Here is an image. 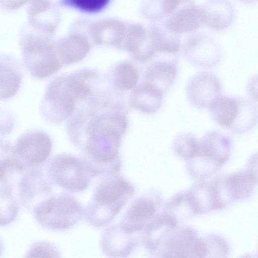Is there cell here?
<instances>
[{
    "label": "cell",
    "mask_w": 258,
    "mask_h": 258,
    "mask_svg": "<svg viewBox=\"0 0 258 258\" xmlns=\"http://www.w3.org/2000/svg\"><path fill=\"white\" fill-rule=\"evenodd\" d=\"M45 107L52 112L54 118L65 119L75 107V97L70 91L66 78L54 80L50 85L45 96Z\"/></svg>",
    "instance_id": "cell-13"
},
{
    "label": "cell",
    "mask_w": 258,
    "mask_h": 258,
    "mask_svg": "<svg viewBox=\"0 0 258 258\" xmlns=\"http://www.w3.org/2000/svg\"><path fill=\"white\" fill-rule=\"evenodd\" d=\"M221 82L213 73L203 72L194 76L186 87L187 98L198 108H209L221 95Z\"/></svg>",
    "instance_id": "cell-10"
},
{
    "label": "cell",
    "mask_w": 258,
    "mask_h": 258,
    "mask_svg": "<svg viewBox=\"0 0 258 258\" xmlns=\"http://www.w3.org/2000/svg\"><path fill=\"white\" fill-rule=\"evenodd\" d=\"M199 142L194 135L191 133H183L174 140L173 149L179 157L188 161L197 154Z\"/></svg>",
    "instance_id": "cell-29"
},
{
    "label": "cell",
    "mask_w": 258,
    "mask_h": 258,
    "mask_svg": "<svg viewBox=\"0 0 258 258\" xmlns=\"http://www.w3.org/2000/svg\"><path fill=\"white\" fill-rule=\"evenodd\" d=\"M240 4L245 5L249 6L256 4L258 3V0H236Z\"/></svg>",
    "instance_id": "cell-38"
},
{
    "label": "cell",
    "mask_w": 258,
    "mask_h": 258,
    "mask_svg": "<svg viewBox=\"0 0 258 258\" xmlns=\"http://www.w3.org/2000/svg\"><path fill=\"white\" fill-rule=\"evenodd\" d=\"M111 0H62L65 6L87 13H97L106 8Z\"/></svg>",
    "instance_id": "cell-33"
},
{
    "label": "cell",
    "mask_w": 258,
    "mask_h": 258,
    "mask_svg": "<svg viewBox=\"0 0 258 258\" xmlns=\"http://www.w3.org/2000/svg\"><path fill=\"white\" fill-rule=\"evenodd\" d=\"M178 223L179 221L168 213L157 214L143 230L145 246L151 252H157L163 241L178 227Z\"/></svg>",
    "instance_id": "cell-16"
},
{
    "label": "cell",
    "mask_w": 258,
    "mask_h": 258,
    "mask_svg": "<svg viewBox=\"0 0 258 258\" xmlns=\"http://www.w3.org/2000/svg\"><path fill=\"white\" fill-rule=\"evenodd\" d=\"M29 8L30 21L34 26L47 33L54 31L58 17L49 1L33 0Z\"/></svg>",
    "instance_id": "cell-24"
},
{
    "label": "cell",
    "mask_w": 258,
    "mask_h": 258,
    "mask_svg": "<svg viewBox=\"0 0 258 258\" xmlns=\"http://www.w3.org/2000/svg\"><path fill=\"white\" fill-rule=\"evenodd\" d=\"M132 235L119 223L108 226L104 229L101 238L103 252L110 257H128L137 244L136 239Z\"/></svg>",
    "instance_id": "cell-12"
},
{
    "label": "cell",
    "mask_w": 258,
    "mask_h": 258,
    "mask_svg": "<svg viewBox=\"0 0 258 258\" xmlns=\"http://www.w3.org/2000/svg\"><path fill=\"white\" fill-rule=\"evenodd\" d=\"M203 8L204 24L212 30L224 31L233 24L236 11L231 0H207Z\"/></svg>",
    "instance_id": "cell-14"
},
{
    "label": "cell",
    "mask_w": 258,
    "mask_h": 258,
    "mask_svg": "<svg viewBox=\"0 0 258 258\" xmlns=\"http://www.w3.org/2000/svg\"><path fill=\"white\" fill-rule=\"evenodd\" d=\"M1 98L7 99L14 96L20 85V77L17 72L9 65L1 64Z\"/></svg>",
    "instance_id": "cell-30"
},
{
    "label": "cell",
    "mask_w": 258,
    "mask_h": 258,
    "mask_svg": "<svg viewBox=\"0 0 258 258\" xmlns=\"http://www.w3.org/2000/svg\"><path fill=\"white\" fill-rule=\"evenodd\" d=\"M57 58L62 64H70L83 59L89 51L87 40L79 34H72L53 44Z\"/></svg>",
    "instance_id": "cell-21"
},
{
    "label": "cell",
    "mask_w": 258,
    "mask_h": 258,
    "mask_svg": "<svg viewBox=\"0 0 258 258\" xmlns=\"http://www.w3.org/2000/svg\"><path fill=\"white\" fill-rule=\"evenodd\" d=\"M35 220L48 229H70L81 220L85 210L73 196L67 194L50 196L33 209Z\"/></svg>",
    "instance_id": "cell-3"
},
{
    "label": "cell",
    "mask_w": 258,
    "mask_h": 258,
    "mask_svg": "<svg viewBox=\"0 0 258 258\" xmlns=\"http://www.w3.org/2000/svg\"><path fill=\"white\" fill-rule=\"evenodd\" d=\"M194 52L186 53L190 62L200 68H211L219 63L222 58V49L213 38L206 35L200 36L194 42Z\"/></svg>",
    "instance_id": "cell-17"
},
{
    "label": "cell",
    "mask_w": 258,
    "mask_h": 258,
    "mask_svg": "<svg viewBox=\"0 0 258 258\" xmlns=\"http://www.w3.org/2000/svg\"><path fill=\"white\" fill-rule=\"evenodd\" d=\"M163 93L157 87L143 82L132 90L129 103L132 107L142 113L152 114L161 107Z\"/></svg>",
    "instance_id": "cell-18"
},
{
    "label": "cell",
    "mask_w": 258,
    "mask_h": 258,
    "mask_svg": "<svg viewBox=\"0 0 258 258\" xmlns=\"http://www.w3.org/2000/svg\"><path fill=\"white\" fill-rule=\"evenodd\" d=\"M50 183L40 168H32L21 174L14 190L16 189L20 203L25 208L33 210L40 202L51 196Z\"/></svg>",
    "instance_id": "cell-8"
},
{
    "label": "cell",
    "mask_w": 258,
    "mask_h": 258,
    "mask_svg": "<svg viewBox=\"0 0 258 258\" xmlns=\"http://www.w3.org/2000/svg\"><path fill=\"white\" fill-rule=\"evenodd\" d=\"M121 49L140 62L148 61L157 53L150 29L137 24L127 25Z\"/></svg>",
    "instance_id": "cell-11"
},
{
    "label": "cell",
    "mask_w": 258,
    "mask_h": 258,
    "mask_svg": "<svg viewBox=\"0 0 258 258\" xmlns=\"http://www.w3.org/2000/svg\"><path fill=\"white\" fill-rule=\"evenodd\" d=\"M258 183V152L252 154L248 159L246 169Z\"/></svg>",
    "instance_id": "cell-37"
},
{
    "label": "cell",
    "mask_w": 258,
    "mask_h": 258,
    "mask_svg": "<svg viewBox=\"0 0 258 258\" xmlns=\"http://www.w3.org/2000/svg\"><path fill=\"white\" fill-rule=\"evenodd\" d=\"M240 97L221 94L209 107L212 118L218 125L230 130L238 115Z\"/></svg>",
    "instance_id": "cell-20"
},
{
    "label": "cell",
    "mask_w": 258,
    "mask_h": 258,
    "mask_svg": "<svg viewBox=\"0 0 258 258\" xmlns=\"http://www.w3.org/2000/svg\"><path fill=\"white\" fill-rule=\"evenodd\" d=\"M257 123V105L251 99L241 97L238 117L229 131L236 135L244 134L253 129Z\"/></svg>",
    "instance_id": "cell-26"
},
{
    "label": "cell",
    "mask_w": 258,
    "mask_h": 258,
    "mask_svg": "<svg viewBox=\"0 0 258 258\" xmlns=\"http://www.w3.org/2000/svg\"><path fill=\"white\" fill-rule=\"evenodd\" d=\"M177 74V68L174 61L159 60L146 68L143 82L152 85L164 93L172 85Z\"/></svg>",
    "instance_id": "cell-22"
},
{
    "label": "cell",
    "mask_w": 258,
    "mask_h": 258,
    "mask_svg": "<svg viewBox=\"0 0 258 258\" xmlns=\"http://www.w3.org/2000/svg\"><path fill=\"white\" fill-rule=\"evenodd\" d=\"M52 141L43 132L34 131L22 136L10 152L16 163L24 170L38 167L49 157Z\"/></svg>",
    "instance_id": "cell-6"
},
{
    "label": "cell",
    "mask_w": 258,
    "mask_h": 258,
    "mask_svg": "<svg viewBox=\"0 0 258 258\" xmlns=\"http://www.w3.org/2000/svg\"><path fill=\"white\" fill-rule=\"evenodd\" d=\"M186 194L195 216L216 211L210 181L199 180L186 191Z\"/></svg>",
    "instance_id": "cell-23"
},
{
    "label": "cell",
    "mask_w": 258,
    "mask_h": 258,
    "mask_svg": "<svg viewBox=\"0 0 258 258\" xmlns=\"http://www.w3.org/2000/svg\"><path fill=\"white\" fill-rule=\"evenodd\" d=\"M134 193L133 185L118 173L103 176L85 210L87 221L96 227L107 225Z\"/></svg>",
    "instance_id": "cell-1"
},
{
    "label": "cell",
    "mask_w": 258,
    "mask_h": 258,
    "mask_svg": "<svg viewBox=\"0 0 258 258\" xmlns=\"http://www.w3.org/2000/svg\"><path fill=\"white\" fill-rule=\"evenodd\" d=\"M232 140L217 131L207 132L199 142L198 151L186 161L191 177L204 179L217 172L229 160L232 151Z\"/></svg>",
    "instance_id": "cell-2"
},
{
    "label": "cell",
    "mask_w": 258,
    "mask_h": 258,
    "mask_svg": "<svg viewBox=\"0 0 258 258\" xmlns=\"http://www.w3.org/2000/svg\"><path fill=\"white\" fill-rule=\"evenodd\" d=\"M204 23L203 8L188 4L181 7L171 15L166 25L171 33L180 34L194 32Z\"/></svg>",
    "instance_id": "cell-15"
},
{
    "label": "cell",
    "mask_w": 258,
    "mask_h": 258,
    "mask_svg": "<svg viewBox=\"0 0 258 258\" xmlns=\"http://www.w3.org/2000/svg\"><path fill=\"white\" fill-rule=\"evenodd\" d=\"M24 59L26 67L33 75L45 78L58 71L61 66L53 44L42 37H32L24 45Z\"/></svg>",
    "instance_id": "cell-7"
},
{
    "label": "cell",
    "mask_w": 258,
    "mask_h": 258,
    "mask_svg": "<svg viewBox=\"0 0 258 258\" xmlns=\"http://www.w3.org/2000/svg\"><path fill=\"white\" fill-rule=\"evenodd\" d=\"M112 79L113 85L116 90H133L139 80V71L132 62L122 61L114 67Z\"/></svg>",
    "instance_id": "cell-27"
},
{
    "label": "cell",
    "mask_w": 258,
    "mask_h": 258,
    "mask_svg": "<svg viewBox=\"0 0 258 258\" xmlns=\"http://www.w3.org/2000/svg\"><path fill=\"white\" fill-rule=\"evenodd\" d=\"M14 198L11 189L1 186L2 226L9 224L17 217L18 207Z\"/></svg>",
    "instance_id": "cell-31"
},
{
    "label": "cell",
    "mask_w": 258,
    "mask_h": 258,
    "mask_svg": "<svg viewBox=\"0 0 258 258\" xmlns=\"http://www.w3.org/2000/svg\"><path fill=\"white\" fill-rule=\"evenodd\" d=\"M224 177L227 189L234 201L250 198L257 184L246 170L224 175Z\"/></svg>",
    "instance_id": "cell-25"
},
{
    "label": "cell",
    "mask_w": 258,
    "mask_h": 258,
    "mask_svg": "<svg viewBox=\"0 0 258 258\" xmlns=\"http://www.w3.org/2000/svg\"><path fill=\"white\" fill-rule=\"evenodd\" d=\"M45 174L50 183L74 192L86 189L94 177L83 158L67 154L52 157L46 165Z\"/></svg>",
    "instance_id": "cell-4"
},
{
    "label": "cell",
    "mask_w": 258,
    "mask_h": 258,
    "mask_svg": "<svg viewBox=\"0 0 258 258\" xmlns=\"http://www.w3.org/2000/svg\"><path fill=\"white\" fill-rule=\"evenodd\" d=\"M26 257H59L60 253L52 243L39 241L33 243L26 253Z\"/></svg>",
    "instance_id": "cell-34"
},
{
    "label": "cell",
    "mask_w": 258,
    "mask_h": 258,
    "mask_svg": "<svg viewBox=\"0 0 258 258\" xmlns=\"http://www.w3.org/2000/svg\"><path fill=\"white\" fill-rule=\"evenodd\" d=\"M192 0H161L159 3L158 18L172 15L183 5L191 2Z\"/></svg>",
    "instance_id": "cell-35"
},
{
    "label": "cell",
    "mask_w": 258,
    "mask_h": 258,
    "mask_svg": "<svg viewBox=\"0 0 258 258\" xmlns=\"http://www.w3.org/2000/svg\"><path fill=\"white\" fill-rule=\"evenodd\" d=\"M246 92L250 99L258 101V74L251 76L248 80Z\"/></svg>",
    "instance_id": "cell-36"
},
{
    "label": "cell",
    "mask_w": 258,
    "mask_h": 258,
    "mask_svg": "<svg viewBox=\"0 0 258 258\" xmlns=\"http://www.w3.org/2000/svg\"><path fill=\"white\" fill-rule=\"evenodd\" d=\"M164 212L168 213L178 221L194 216L186 191L178 192L165 204Z\"/></svg>",
    "instance_id": "cell-28"
},
{
    "label": "cell",
    "mask_w": 258,
    "mask_h": 258,
    "mask_svg": "<svg viewBox=\"0 0 258 258\" xmlns=\"http://www.w3.org/2000/svg\"><path fill=\"white\" fill-rule=\"evenodd\" d=\"M127 26L119 20H103L92 25L91 36L96 44L113 46L121 49Z\"/></svg>",
    "instance_id": "cell-19"
},
{
    "label": "cell",
    "mask_w": 258,
    "mask_h": 258,
    "mask_svg": "<svg viewBox=\"0 0 258 258\" xmlns=\"http://www.w3.org/2000/svg\"><path fill=\"white\" fill-rule=\"evenodd\" d=\"M163 257H207L204 237L190 226L177 227L164 239L157 252Z\"/></svg>",
    "instance_id": "cell-5"
},
{
    "label": "cell",
    "mask_w": 258,
    "mask_h": 258,
    "mask_svg": "<svg viewBox=\"0 0 258 258\" xmlns=\"http://www.w3.org/2000/svg\"><path fill=\"white\" fill-rule=\"evenodd\" d=\"M207 257H227L230 254V246L226 240L217 234H209L204 237Z\"/></svg>",
    "instance_id": "cell-32"
},
{
    "label": "cell",
    "mask_w": 258,
    "mask_h": 258,
    "mask_svg": "<svg viewBox=\"0 0 258 258\" xmlns=\"http://www.w3.org/2000/svg\"><path fill=\"white\" fill-rule=\"evenodd\" d=\"M161 203V197L158 192L144 194L132 203L119 224L124 230L132 234L144 230L157 215Z\"/></svg>",
    "instance_id": "cell-9"
}]
</instances>
